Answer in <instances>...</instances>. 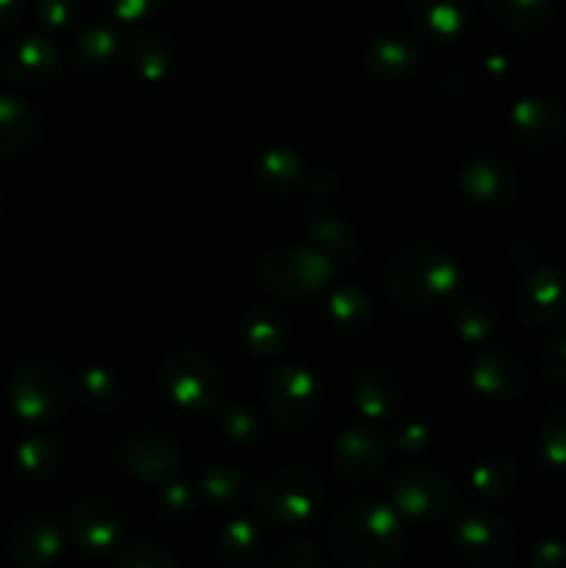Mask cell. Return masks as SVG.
I'll list each match as a JSON object with an SVG mask.
<instances>
[{
    "label": "cell",
    "instance_id": "6da1fadb",
    "mask_svg": "<svg viewBox=\"0 0 566 568\" xmlns=\"http://www.w3.org/2000/svg\"><path fill=\"white\" fill-rule=\"evenodd\" d=\"M400 514L377 499H353L333 514L327 547L344 568H392L405 555Z\"/></svg>",
    "mask_w": 566,
    "mask_h": 568
},
{
    "label": "cell",
    "instance_id": "7a4b0ae2",
    "mask_svg": "<svg viewBox=\"0 0 566 568\" xmlns=\"http://www.w3.org/2000/svg\"><path fill=\"white\" fill-rule=\"evenodd\" d=\"M461 286V266L442 250L411 244L388 261L383 288L388 303L403 314H431L455 297Z\"/></svg>",
    "mask_w": 566,
    "mask_h": 568
},
{
    "label": "cell",
    "instance_id": "3957f363",
    "mask_svg": "<svg viewBox=\"0 0 566 568\" xmlns=\"http://www.w3.org/2000/svg\"><path fill=\"white\" fill-rule=\"evenodd\" d=\"M253 505L275 527H303L325 505V483L314 469L283 466L253 486Z\"/></svg>",
    "mask_w": 566,
    "mask_h": 568
},
{
    "label": "cell",
    "instance_id": "277c9868",
    "mask_svg": "<svg viewBox=\"0 0 566 568\" xmlns=\"http://www.w3.org/2000/svg\"><path fill=\"white\" fill-rule=\"evenodd\" d=\"M333 264L314 247H272L259 264V281L275 300L305 305L320 297L331 283Z\"/></svg>",
    "mask_w": 566,
    "mask_h": 568
},
{
    "label": "cell",
    "instance_id": "5b68a950",
    "mask_svg": "<svg viewBox=\"0 0 566 568\" xmlns=\"http://www.w3.org/2000/svg\"><path fill=\"white\" fill-rule=\"evenodd\" d=\"M161 388L178 408L214 416L225 403V381L214 361L200 349H178L161 366Z\"/></svg>",
    "mask_w": 566,
    "mask_h": 568
},
{
    "label": "cell",
    "instance_id": "8992f818",
    "mask_svg": "<svg viewBox=\"0 0 566 568\" xmlns=\"http://www.w3.org/2000/svg\"><path fill=\"white\" fill-rule=\"evenodd\" d=\"M70 399L67 372L53 358L33 355L17 366L11 377V405L17 416L26 422H55L61 419Z\"/></svg>",
    "mask_w": 566,
    "mask_h": 568
},
{
    "label": "cell",
    "instance_id": "52a82bcc",
    "mask_svg": "<svg viewBox=\"0 0 566 568\" xmlns=\"http://www.w3.org/2000/svg\"><path fill=\"white\" fill-rule=\"evenodd\" d=\"M453 541L461 558L475 568H503L516 555V532L511 521L483 505L461 510Z\"/></svg>",
    "mask_w": 566,
    "mask_h": 568
},
{
    "label": "cell",
    "instance_id": "ba28073f",
    "mask_svg": "<svg viewBox=\"0 0 566 568\" xmlns=\"http://www.w3.org/2000/svg\"><path fill=\"white\" fill-rule=\"evenodd\" d=\"M266 416L283 430L300 433L314 425L322 408V388L303 366H277L264 381Z\"/></svg>",
    "mask_w": 566,
    "mask_h": 568
},
{
    "label": "cell",
    "instance_id": "9c48e42d",
    "mask_svg": "<svg viewBox=\"0 0 566 568\" xmlns=\"http://www.w3.org/2000/svg\"><path fill=\"white\" fill-rule=\"evenodd\" d=\"M388 497L400 516L416 521H442L458 505V488L444 471L408 466L388 477Z\"/></svg>",
    "mask_w": 566,
    "mask_h": 568
},
{
    "label": "cell",
    "instance_id": "30bf717a",
    "mask_svg": "<svg viewBox=\"0 0 566 568\" xmlns=\"http://www.w3.org/2000/svg\"><path fill=\"white\" fill-rule=\"evenodd\" d=\"M117 464L137 480L164 486V483L178 480V471L183 469V453L175 438L139 427V430L125 433L117 444Z\"/></svg>",
    "mask_w": 566,
    "mask_h": 568
},
{
    "label": "cell",
    "instance_id": "8fae6325",
    "mask_svg": "<svg viewBox=\"0 0 566 568\" xmlns=\"http://www.w3.org/2000/svg\"><path fill=\"white\" fill-rule=\"evenodd\" d=\"M59 70V50L44 33H22L0 48V75L22 89H42Z\"/></svg>",
    "mask_w": 566,
    "mask_h": 568
},
{
    "label": "cell",
    "instance_id": "7c38bea8",
    "mask_svg": "<svg viewBox=\"0 0 566 568\" xmlns=\"http://www.w3.org/2000/svg\"><path fill=\"white\" fill-rule=\"evenodd\" d=\"M392 444L372 425L347 427L333 444V469L342 480L361 486L386 469Z\"/></svg>",
    "mask_w": 566,
    "mask_h": 568
},
{
    "label": "cell",
    "instance_id": "4fadbf2b",
    "mask_svg": "<svg viewBox=\"0 0 566 568\" xmlns=\"http://www.w3.org/2000/svg\"><path fill=\"white\" fill-rule=\"evenodd\" d=\"M67 532L75 547L87 555H105L122 547L125 521L111 503L100 497H87L72 505L67 514Z\"/></svg>",
    "mask_w": 566,
    "mask_h": 568
},
{
    "label": "cell",
    "instance_id": "5bb4252c",
    "mask_svg": "<svg viewBox=\"0 0 566 568\" xmlns=\"http://www.w3.org/2000/svg\"><path fill=\"white\" fill-rule=\"evenodd\" d=\"M64 549L59 521L44 510H31L11 525L6 552L17 568H44L59 560Z\"/></svg>",
    "mask_w": 566,
    "mask_h": 568
},
{
    "label": "cell",
    "instance_id": "9a60e30c",
    "mask_svg": "<svg viewBox=\"0 0 566 568\" xmlns=\"http://www.w3.org/2000/svg\"><path fill=\"white\" fill-rule=\"evenodd\" d=\"M458 186L472 203L481 205H508L519 194V178L508 161L492 153H475L461 164Z\"/></svg>",
    "mask_w": 566,
    "mask_h": 568
},
{
    "label": "cell",
    "instance_id": "2e32d148",
    "mask_svg": "<svg viewBox=\"0 0 566 568\" xmlns=\"http://www.w3.org/2000/svg\"><path fill=\"white\" fill-rule=\"evenodd\" d=\"M516 314L536 331L555 327L566 316V281L549 266H536L516 292Z\"/></svg>",
    "mask_w": 566,
    "mask_h": 568
},
{
    "label": "cell",
    "instance_id": "e0dca14e",
    "mask_svg": "<svg viewBox=\"0 0 566 568\" xmlns=\"http://www.w3.org/2000/svg\"><path fill=\"white\" fill-rule=\"evenodd\" d=\"M469 377L475 392L486 399H494V403H516L530 386L525 364L511 349L503 347L477 353L472 361Z\"/></svg>",
    "mask_w": 566,
    "mask_h": 568
},
{
    "label": "cell",
    "instance_id": "ac0fdd59",
    "mask_svg": "<svg viewBox=\"0 0 566 568\" xmlns=\"http://www.w3.org/2000/svg\"><path fill=\"white\" fill-rule=\"evenodd\" d=\"M511 133L527 150H553L564 139L566 114L558 103L547 98H522L511 105Z\"/></svg>",
    "mask_w": 566,
    "mask_h": 568
},
{
    "label": "cell",
    "instance_id": "d6986e66",
    "mask_svg": "<svg viewBox=\"0 0 566 568\" xmlns=\"http://www.w3.org/2000/svg\"><path fill=\"white\" fill-rule=\"evenodd\" d=\"M300 225H303L305 236L311 239V247L320 250L331 264H358L361 242L347 220H342V216L333 214V211L327 209L309 205V209H303V214H300Z\"/></svg>",
    "mask_w": 566,
    "mask_h": 568
},
{
    "label": "cell",
    "instance_id": "ffe728a7",
    "mask_svg": "<svg viewBox=\"0 0 566 568\" xmlns=\"http://www.w3.org/2000/svg\"><path fill=\"white\" fill-rule=\"evenodd\" d=\"M422 64L420 39L403 31H388L372 39L364 53V67L375 81L400 83L416 72Z\"/></svg>",
    "mask_w": 566,
    "mask_h": 568
},
{
    "label": "cell",
    "instance_id": "44dd1931",
    "mask_svg": "<svg viewBox=\"0 0 566 568\" xmlns=\"http://www.w3.org/2000/svg\"><path fill=\"white\" fill-rule=\"evenodd\" d=\"M353 403L366 422L392 419L403 403V386L394 372L383 369V366H370L355 375Z\"/></svg>",
    "mask_w": 566,
    "mask_h": 568
},
{
    "label": "cell",
    "instance_id": "7402d4cb",
    "mask_svg": "<svg viewBox=\"0 0 566 568\" xmlns=\"http://www.w3.org/2000/svg\"><path fill=\"white\" fill-rule=\"evenodd\" d=\"M42 136V116L14 94H0V159L28 153Z\"/></svg>",
    "mask_w": 566,
    "mask_h": 568
},
{
    "label": "cell",
    "instance_id": "603a6c76",
    "mask_svg": "<svg viewBox=\"0 0 566 568\" xmlns=\"http://www.w3.org/2000/svg\"><path fill=\"white\" fill-rule=\"evenodd\" d=\"M259 186L272 197H294L311 181V166L294 150L272 148L255 164Z\"/></svg>",
    "mask_w": 566,
    "mask_h": 568
},
{
    "label": "cell",
    "instance_id": "cb8c5ba5",
    "mask_svg": "<svg viewBox=\"0 0 566 568\" xmlns=\"http://www.w3.org/2000/svg\"><path fill=\"white\" fill-rule=\"evenodd\" d=\"M405 9L422 33L436 39L458 37L472 20V0H405Z\"/></svg>",
    "mask_w": 566,
    "mask_h": 568
},
{
    "label": "cell",
    "instance_id": "d4e9b609",
    "mask_svg": "<svg viewBox=\"0 0 566 568\" xmlns=\"http://www.w3.org/2000/svg\"><path fill=\"white\" fill-rule=\"evenodd\" d=\"M216 558L225 568H259L264 560V536L253 519L225 521L216 536Z\"/></svg>",
    "mask_w": 566,
    "mask_h": 568
},
{
    "label": "cell",
    "instance_id": "484cf974",
    "mask_svg": "<svg viewBox=\"0 0 566 568\" xmlns=\"http://www.w3.org/2000/svg\"><path fill=\"white\" fill-rule=\"evenodd\" d=\"M128 64L142 81H164L175 67V42L164 31L144 28L128 42Z\"/></svg>",
    "mask_w": 566,
    "mask_h": 568
},
{
    "label": "cell",
    "instance_id": "4316f807",
    "mask_svg": "<svg viewBox=\"0 0 566 568\" xmlns=\"http://www.w3.org/2000/svg\"><path fill=\"white\" fill-rule=\"evenodd\" d=\"M122 53V39L109 26H89L75 37L70 48V61L83 75H100L111 70Z\"/></svg>",
    "mask_w": 566,
    "mask_h": 568
},
{
    "label": "cell",
    "instance_id": "83f0119b",
    "mask_svg": "<svg viewBox=\"0 0 566 568\" xmlns=\"http://www.w3.org/2000/svg\"><path fill=\"white\" fill-rule=\"evenodd\" d=\"M286 316L275 305H255L242 320V342L255 358H275L286 347Z\"/></svg>",
    "mask_w": 566,
    "mask_h": 568
},
{
    "label": "cell",
    "instance_id": "f1b7e54d",
    "mask_svg": "<svg viewBox=\"0 0 566 568\" xmlns=\"http://www.w3.org/2000/svg\"><path fill=\"white\" fill-rule=\"evenodd\" d=\"M486 14L514 37H533L553 17L555 0H483Z\"/></svg>",
    "mask_w": 566,
    "mask_h": 568
},
{
    "label": "cell",
    "instance_id": "f546056e",
    "mask_svg": "<svg viewBox=\"0 0 566 568\" xmlns=\"http://www.w3.org/2000/svg\"><path fill=\"white\" fill-rule=\"evenodd\" d=\"M519 480V469H516L514 458L499 449L483 455L469 471V486L477 497H483L486 503H499V499L511 497V491L516 488Z\"/></svg>",
    "mask_w": 566,
    "mask_h": 568
},
{
    "label": "cell",
    "instance_id": "4dcf8cb0",
    "mask_svg": "<svg viewBox=\"0 0 566 568\" xmlns=\"http://www.w3.org/2000/svg\"><path fill=\"white\" fill-rule=\"evenodd\" d=\"M327 320L342 333H361L375 320V305L361 283H342L327 297Z\"/></svg>",
    "mask_w": 566,
    "mask_h": 568
},
{
    "label": "cell",
    "instance_id": "1f68e13d",
    "mask_svg": "<svg viewBox=\"0 0 566 568\" xmlns=\"http://www.w3.org/2000/svg\"><path fill=\"white\" fill-rule=\"evenodd\" d=\"M17 471L31 483H50L61 469V447L53 436H31L17 447Z\"/></svg>",
    "mask_w": 566,
    "mask_h": 568
},
{
    "label": "cell",
    "instance_id": "d6a6232c",
    "mask_svg": "<svg viewBox=\"0 0 566 568\" xmlns=\"http://www.w3.org/2000/svg\"><path fill=\"white\" fill-rule=\"evenodd\" d=\"M455 333L466 344H483L499 327V308L486 297H466L455 305Z\"/></svg>",
    "mask_w": 566,
    "mask_h": 568
},
{
    "label": "cell",
    "instance_id": "836d02e7",
    "mask_svg": "<svg viewBox=\"0 0 566 568\" xmlns=\"http://www.w3.org/2000/svg\"><path fill=\"white\" fill-rule=\"evenodd\" d=\"M536 464L547 475L566 471V408H553L536 438Z\"/></svg>",
    "mask_w": 566,
    "mask_h": 568
},
{
    "label": "cell",
    "instance_id": "e575fe53",
    "mask_svg": "<svg viewBox=\"0 0 566 568\" xmlns=\"http://www.w3.org/2000/svg\"><path fill=\"white\" fill-rule=\"evenodd\" d=\"M120 381L105 366H89L78 375V397L92 414H111L120 405Z\"/></svg>",
    "mask_w": 566,
    "mask_h": 568
},
{
    "label": "cell",
    "instance_id": "d590c367",
    "mask_svg": "<svg viewBox=\"0 0 566 568\" xmlns=\"http://www.w3.org/2000/svg\"><path fill=\"white\" fill-rule=\"evenodd\" d=\"M250 488H253L250 486V477L233 464L211 466L203 477L205 499L211 505H220V508H236L247 497Z\"/></svg>",
    "mask_w": 566,
    "mask_h": 568
},
{
    "label": "cell",
    "instance_id": "8d00e7d4",
    "mask_svg": "<svg viewBox=\"0 0 566 568\" xmlns=\"http://www.w3.org/2000/svg\"><path fill=\"white\" fill-rule=\"evenodd\" d=\"M214 419L220 422V427L225 430V436L233 444H242V447H259L266 438V427L261 422V416L255 410H250L247 405H236L231 399L216 408Z\"/></svg>",
    "mask_w": 566,
    "mask_h": 568
},
{
    "label": "cell",
    "instance_id": "74e56055",
    "mask_svg": "<svg viewBox=\"0 0 566 568\" xmlns=\"http://www.w3.org/2000/svg\"><path fill=\"white\" fill-rule=\"evenodd\" d=\"M155 514L166 525H186L198 516V491L183 480H170L155 491Z\"/></svg>",
    "mask_w": 566,
    "mask_h": 568
},
{
    "label": "cell",
    "instance_id": "f35d334b",
    "mask_svg": "<svg viewBox=\"0 0 566 568\" xmlns=\"http://www.w3.org/2000/svg\"><path fill=\"white\" fill-rule=\"evenodd\" d=\"M114 568H181L161 544L137 538V541L122 544L117 552Z\"/></svg>",
    "mask_w": 566,
    "mask_h": 568
},
{
    "label": "cell",
    "instance_id": "ab89813d",
    "mask_svg": "<svg viewBox=\"0 0 566 568\" xmlns=\"http://www.w3.org/2000/svg\"><path fill=\"white\" fill-rule=\"evenodd\" d=\"M266 568H325V555L309 538H289L272 552Z\"/></svg>",
    "mask_w": 566,
    "mask_h": 568
},
{
    "label": "cell",
    "instance_id": "60d3db41",
    "mask_svg": "<svg viewBox=\"0 0 566 568\" xmlns=\"http://www.w3.org/2000/svg\"><path fill=\"white\" fill-rule=\"evenodd\" d=\"M538 366H542L547 381L566 386V331L547 338V344L542 347V355H538Z\"/></svg>",
    "mask_w": 566,
    "mask_h": 568
},
{
    "label": "cell",
    "instance_id": "b9f144b4",
    "mask_svg": "<svg viewBox=\"0 0 566 568\" xmlns=\"http://www.w3.org/2000/svg\"><path fill=\"white\" fill-rule=\"evenodd\" d=\"M392 442L400 453L420 455L431 447V427H427L422 419L400 422L397 430H394V436H392Z\"/></svg>",
    "mask_w": 566,
    "mask_h": 568
},
{
    "label": "cell",
    "instance_id": "7bdbcfd3",
    "mask_svg": "<svg viewBox=\"0 0 566 568\" xmlns=\"http://www.w3.org/2000/svg\"><path fill=\"white\" fill-rule=\"evenodd\" d=\"M81 11V0H39L37 17L44 28L50 31H61V28L72 26Z\"/></svg>",
    "mask_w": 566,
    "mask_h": 568
},
{
    "label": "cell",
    "instance_id": "ee69618b",
    "mask_svg": "<svg viewBox=\"0 0 566 568\" xmlns=\"http://www.w3.org/2000/svg\"><path fill=\"white\" fill-rule=\"evenodd\" d=\"M166 0H105L111 14L122 22H142L164 9Z\"/></svg>",
    "mask_w": 566,
    "mask_h": 568
},
{
    "label": "cell",
    "instance_id": "f6af8a7d",
    "mask_svg": "<svg viewBox=\"0 0 566 568\" xmlns=\"http://www.w3.org/2000/svg\"><path fill=\"white\" fill-rule=\"evenodd\" d=\"M530 568H566V544L547 538L530 555Z\"/></svg>",
    "mask_w": 566,
    "mask_h": 568
},
{
    "label": "cell",
    "instance_id": "bcb514c9",
    "mask_svg": "<svg viewBox=\"0 0 566 568\" xmlns=\"http://www.w3.org/2000/svg\"><path fill=\"white\" fill-rule=\"evenodd\" d=\"M26 9V0H0V31L17 26V20L22 17Z\"/></svg>",
    "mask_w": 566,
    "mask_h": 568
},
{
    "label": "cell",
    "instance_id": "7dc6e473",
    "mask_svg": "<svg viewBox=\"0 0 566 568\" xmlns=\"http://www.w3.org/2000/svg\"><path fill=\"white\" fill-rule=\"evenodd\" d=\"M486 70L492 72V75H505V72H508V61H505L503 55H488Z\"/></svg>",
    "mask_w": 566,
    "mask_h": 568
},
{
    "label": "cell",
    "instance_id": "c3c4849f",
    "mask_svg": "<svg viewBox=\"0 0 566 568\" xmlns=\"http://www.w3.org/2000/svg\"><path fill=\"white\" fill-rule=\"evenodd\" d=\"M0 209H3V189H0Z\"/></svg>",
    "mask_w": 566,
    "mask_h": 568
},
{
    "label": "cell",
    "instance_id": "681fc988",
    "mask_svg": "<svg viewBox=\"0 0 566 568\" xmlns=\"http://www.w3.org/2000/svg\"><path fill=\"white\" fill-rule=\"evenodd\" d=\"M255 3H264V0H255Z\"/></svg>",
    "mask_w": 566,
    "mask_h": 568
}]
</instances>
